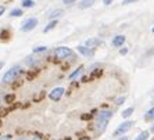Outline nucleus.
<instances>
[{
    "label": "nucleus",
    "mask_w": 154,
    "mask_h": 140,
    "mask_svg": "<svg viewBox=\"0 0 154 140\" xmlns=\"http://www.w3.org/2000/svg\"><path fill=\"white\" fill-rule=\"evenodd\" d=\"M20 74H21V67H20V65H15V67L10 68L6 74H4L2 82L3 83H11L13 81H15V78H17Z\"/></svg>",
    "instance_id": "obj_1"
},
{
    "label": "nucleus",
    "mask_w": 154,
    "mask_h": 140,
    "mask_svg": "<svg viewBox=\"0 0 154 140\" xmlns=\"http://www.w3.org/2000/svg\"><path fill=\"white\" fill-rule=\"evenodd\" d=\"M71 56H72V50L69 47L61 46L54 50V57L58 58V60H64V58H68V57H71Z\"/></svg>",
    "instance_id": "obj_2"
},
{
    "label": "nucleus",
    "mask_w": 154,
    "mask_h": 140,
    "mask_svg": "<svg viewBox=\"0 0 154 140\" xmlns=\"http://www.w3.org/2000/svg\"><path fill=\"white\" fill-rule=\"evenodd\" d=\"M36 25H38V20H36V18H29V20H26V21L22 24L21 31L22 32H29V31H32Z\"/></svg>",
    "instance_id": "obj_3"
},
{
    "label": "nucleus",
    "mask_w": 154,
    "mask_h": 140,
    "mask_svg": "<svg viewBox=\"0 0 154 140\" xmlns=\"http://www.w3.org/2000/svg\"><path fill=\"white\" fill-rule=\"evenodd\" d=\"M133 125V122L132 121H126V122H122L121 125L115 129V132H114V136H119V135H122V133H125V132H128L129 129H131V126Z\"/></svg>",
    "instance_id": "obj_4"
},
{
    "label": "nucleus",
    "mask_w": 154,
    "mask_h": 140,
    "mask_svg": "<svg viewBox=\"0 0 154 140\" xmlns=\"http://www.w3.org/2000/svg\"><path fill=\"white\" fill-rule=\"evenodd\" d=\"M64 87H56V89H53L49 93V97H50V100H53V101H57V100H60L61 97H63V94H64Z\"/></svg>",
    "instance_id": "obj_5"
},
{
    "label": "nucleus",
    "mask_w": 154,
    "mask_h": 140,
    "mask_svg": "<svg viewBox=\"0 0 154 140\" xmlns=\"http://www.w3.org/2000/svg\"><path fill=\"white\" fill-rule=\"evenodd\" d=\"M112 117V112L111 111H107V110H104V111H100L97 114V118L96 121H103V122H108Z\"/></svg>",
    "instance_id": "obj_6"
},
{
    "label": "nucleus",
    "mask_w": 154,
    "mask_h": 140,
    "mask_svg": "<svg viewBox=\"0 0 154 140\" xmlns=\"http://www.w3.org/2000/svg\"><path fill=\"white\" fill-rule=\"evenodd\" d=\"M124 43H125V36L124 35H117L112 39V46H115V47H121Z\"/></svg>",
    "instance_id": "obj_7"
},
{
    "label": "nucleus",
    "mask_w": 154,
    "mask_h": 140,
    "mask_svg": "<svg viewBox=\"0 0 154 140\" xmlns=\"http://www.w3.org/2000/svg\"><path fill=\"white\" fill-rule=\"evenodd\" d=\"M78 51L86 57H90V56H93V51L90 50V47H86V46H78Z\"/></svg>",
    "instance_id": "obj_8"
},
{
    "label": "nucleus",
    "mask_w": 154,
    "mask_h": 140,
    "mask_svg": "<svg viewBox=\"0 0 154 140\" xmlns=\"http://www.w3.org/2000/svg\"><path fill=\"white\" fill-rule=\"evenodd\" d=\"M63 14H64V10L57 8V10H53L50 14H49V18H50V20H56V18H60Z\"/></svg>",
    "instance_id": "obj_9"
},
{
    "label": "nucleus",
    "mask_w": 154,
    "mask_h": 140,
    "mask_svg": "<svg viewBox=\"0 0 154 140\" xmlns=\"http://www.w3.org/2000/svg\"><path fill=\"white\" fill-rule=\"evenodd\" d=\"M100 43H101L100 39H97V38H92V39L86 40V47H94V46H99Z\"/></svg>",
    "instance_id": "obj_10"
},
{
    "label": "nucleus",
    "mask_w": 154,
    "mask_h": 140,
    "mask_svg": "<svg viewBox=\"0 0 154 140\" xmlns=\"http://www.w3.org/2000/svg\"><path fill=\"white\" fill-rule=\"evenodd\" d=\"M93 4H94V0H82V2L79 3V8H82V10H85V8L92 7Z\"/></svg>",
    "instance_id": "obj_11"
},
{
    "label": "nucleus",
    "mask_w": 154,
    "mask_h": 140,
    "mask_svg": "<svg viewBox=\"0 0 154 140\" xmlns=\"http://www.w3.org/2000/svg\"><path fill=\"white\" fill-rule=\"evenodd\" d=\"M82 72H83V67H79L78 69H75V71H74L71 75H69V79H71V81H72V79H75L76 76H79L81 74H82Z\"/></svg>",
    "instance_id": "obj_12"
},
{
    "label": "nucleus",
    "mask_w": 154,
    "mask_h": 140,
    "mask_svg": "<svg viewBox=\"0 0 154 140\" xmlns=\"http://www.w3.org/2000/svg\"><path fill=\"white\" fill-rule=\"evenodd\" d=\"M10 15H11V17H21V15H22V10H21V8H13V10L10 11Z\"/></svg>",
    "instance_id": "obj_13"
},
{
    "label": "nucleus",
    "mask_w": 154,
    "mask_h": 140,
    "mask_svg": "<svg viewBox=\"0 0 154 140\" xmlns=\"http://www.w3.org/2000/svg\"><path fill=\"white\" fill-rule=\"evenodd\" d=\"M22 7H26V8H31L35 6V3H33V0H22L21 2Z\"/></svg>",
    "instance_id": "obj_14"
},
{
    "label": "nucleus",
    "mask_w": 154,
    "mask_h": 140,
    "mask_svg": "<svg viewBox=\"0 0 154 140\" xmlns=\"http://www.w3.org/2000/svg\"><path fill=\"white\" fill-rule=\"evenodd\" d=\"M47 51V47L46 46H38L33 49V54H39V53H45Z\"/></svg>",
    "instance_id": "obj_15"
},
{
    "label": "nucleus",
    "mask_w": 154,
    "mask_h": 140,
    "mask_svg": "<svg viewBox=\"0 0 154 140\" xmlns=\"http://www.w3.org/2000/svg\"><path fill=\"white\" fill-rule=\"evenodd\" d=\"M132 114H133V108L132 107L126 108V110H124V111H122V117H124V118H129Z\"/></svg>",
    "instance_id": "obj_16"
},
{
    "label": "nucleus",
    "mask_w": 154,
    "mask_h": 140,
    "mask_svg": "<svg viewBox=\"0 0 154 140\" xmlns=\"http://www.w3.org/2000/svg\"><path fill=\"white\" fill-rule=\"evenodd\" d=\"M144 118H146L147 121H153V119H154V107L146 112V117H144Z\"/></svg>",
    "instance_id": "obj_17"
},
{
    "label": "nucleus",
    "mask_w": 154,
    "mask_h": 140,
    "mask_svg": "<svg viewBox=\"0 0 154 140\" xmlns=\"http://www.w3.org/2000/svg\"><path fill=\"white\" fill-rule=\"evenodd\" d=\"M149 135H150V133L147 132V130H144V132L140 133V135H139V136H137L135 140H147V139H149Z\"/></svg>",
    "instance_id": "obj_18"
},
{
    "label": "nucleus",
    "mask_w": 154,
    "mask_h": 140,
    "mask_svg": "<svg viewBox=\"0 0 154 140\" xmlns=\"http://www.w3.org/2000/svg\"><path fill=\"white\" fill-rule=\"evenodd\" d=\"M56 25H57V20H51L50 24H49V25L45 28V32H49V31H51V29H53Z\"/></svg>",
    "instance_id": "obj_19"
},
{
    "label": "nucleus",
    "mask_w": 154,
    "mask_h": 140,
    "mask_svg": "<svg viewBox=\"0 0 154 140\" xmlns=\"http://www.w3.org/2000/svg\"><path fill=\"white\" fill-rule=\"evenodd\" d=\"M26 62H28L29 65L38 64V60H36V58H32V57H28V58H26Z\"/></svg>",
    "instance_id": "obj_20"
},
{
    "label": "nucleus",
    "mask_w": 154,
    "mask_h": 140,
    "mask_svg": "<svg viewBox=\"0 0 154 140\" xmlns=\"http://www.w3.org/2000/svg\"><path fill=\"white\" fill-rule=\"evenodd\" d=\"M124 101H125V97H118V99L115 100V104H117V105H121Z\"/></svg>",
    "instance_id": "obj_21"
},
{
    "label": "nucleus",
    "mask_w": 154,
    "mask_h": 140,
    "mask_svg": "<svg viewBox=\"0 0 154 140\" xmlns=\"http://www.w3.org/2000/svg\"><path fill=\"white\" fill-rule=\"evenodd\" d=\"M76 0H63V3L64 4H72V3H75Z\"/></svg>",
    "instance_id": "obj_22"
},
{
    "label": "nucleus",
    "mask_w": 154,
    "mask_h": 140,
    "mask_svg": "<svg viewBox=\"0 0 154 140\" xmlns=\"http://www.w3.org/2000/svg\"><path fill=\"white\" fill-rule=\"evenodd\" d=\"M133 2H137V0H124L122 4H131V3H133Z\"/></svg>",
    "instance_id": "obj_23"
},
{
    "label": "nucleus",
    "mask_w": 154,
    "mask_h": 140,
    "mask_svg": "<svg viewBox=\"0 0 154 140\" xmlns=\"http://www.w3.org/2000/svg\"><path fill=\"white\" fill-rule=\"evenodd\" d=\"M119 53H121L122 56H124V54L128 53V49H125V47H124V49H121V50H119Z\"/></svg>",
    "instance_id": "obj_24"
},
{
    "label": "nucleus",
    "mask_w": 154,
    "mask_h": 140,
    "mask_svg": "<svg viewBox=\"0 0 154 140\" xmlns=\"http://www.w3.org/2000/svg\"><path fill=\"white\" fill-rule=\"evenodd\" d=\"M103 3L106 4V6H110V4L112 3V0H103Z\"/></svg>",
    "instance_id": "obj_25"
},
{
    "label": "nucleus",
    "mask_w": 154,
    "mask_h": 140,
    "mask_svg": "<svg viewBox=\"0 0 154 140\" xmlns=\"http://www.w3.org/2000/svg\"><path fill=\"white\" fill-rule=\"evenodd\" d=\"M4 10H6V8H4V6H0V15L4 13Z\"/></svg>",
    "instance_id": "obj_26"
},
{
    "label": "nucleus",
    "mask_w": 154,
    "mask_h": 140,
    "mask_svg": "<svg viewBox=\"0 0 154 140\" xmlns=\"http://www.w3.org/2000/svg\"><path fill=\"white\" fill-rule=\"evenodd\" d=\"M0 140H10V136H3L0 137Z\"/></svg>",
    "instance_id": "obj_27"
},
{
    "label": "nucleus",
    "mask_w": 154,
    "mask_h": 140,
    "mask_svg": "<svg viewBox=\"0 0 154 140\" xmlns=\"http://www.w3.org/2000/svg\"><path fill=\"white\" fill-rule=\"evenodd\" d=\"M118 140H128V137H126V136H122V137H119Z\"/></svg>",
    "instance_id": "obj_28"
},
{
    "label": "nucleus",
    "mask_w": 154,
    "mask_h": 140,
    "mask_svg": "<svg viewBox=\"0 0 154 140\" xmlns=\"http://www.w3.org/2000/svg\"><path fill=\"white\" fill-rule=\"evenodd\" d=\"M3 65H4V62H3V61H0V69L3 68Z\"/></svg>",
    "instance_id": "obj_29"
},
{
    "label": "nucleus",
    "mask_w": 154,
    "mask_h": 140,
    "mask_svg": "<svg viewBox=\"0 0 154 140\" xmlns=\"http://www.w3.org/2000/svg\"><path fill=\"white\" fill-rule=\"evenodd\" d=\"M17 140H28V139H25V137H18Z\"/></svg>",
    "instance_id": "obj_30"
},
{
    "label": "nucleus",
    "mask_w": 154,
    "mask_h": 140,
    "mask_svg": "<svg viewBox=\"0 0 154 140\" xmlns=\"http://www.w3.org/2000/svg\"><path fill=\"white\" fill-rule=\"evenodd\" d=\"M79 140H90L89 137H83V139H79Z\"/></svg>",
    "instance_id": "obj_31"
},
{
    "label": "nucleus",
    "mask_w": 154,
    "mask_h": 140,
    "mask_svg": "<svg viewBox=\"0 0 154 140\" xmlns=\"http://www.w3.org/2000/svg\"><path fill=\"white\" fill-rule=\"evenodd\" d=\"M32 140H42V139H39V137H33Z\"/></svg>",
    "instance_id": "obj_32"
},
{
    "label": "nucleus",
    "mask_w": 154,
    "mask_h": 140,
    "mask_svg": "<svg viewBox=\"0 0 154 140\" xmlns=\"http://www.w3.org/2000/svg\"><path fill=\"white\" fill-rule=\"evenodd\" d=\"M151 130H153V132H154V125H153V128H151Z\"/></svg>",
    "instance_id": "obj_33"
},
{
    "label": "nucleus",
    "mask_w": 154,
    "mask_h": 140,
    "mask_svg": "<svg viewBox=\"0 0 154 140\" xmlns=\"http://www.w3.org/2000/svg\"><path fill=\"white\" fill-rule=\"evenodd\" d=\"M153 33H154V26H153Z\"/></svg>",
    "instance_id": "obj_34"
},
{
    "label": "nucleus",
    "mask_w": 154,
    "mask_h": 140,
    "mask_svg": "<svg viewBox=\"0 0 154 140\" xmlns=\"http://www.w3.org/2000/svg\"><path fill=\"white\" fill-rule=\"evenodd\" d=\"M0 105H2V100H0Z\"/></svg>",
    "instance_id": "obj_35"
}]
</instances>
